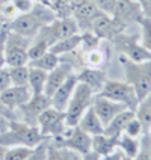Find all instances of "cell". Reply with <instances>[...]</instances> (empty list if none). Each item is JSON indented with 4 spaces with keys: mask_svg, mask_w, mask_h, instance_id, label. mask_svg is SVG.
I'll list each match as a JSON object with an SVG mask.
<instances>
[{
    "mask_svg": "<svg viewBox=\"0 0 151 160\" xmlns=\"http://www.w3.org/2000/svg\"><path fill=\"white\" fill-rule=\"evenodd\" d=\"M141 8H142V14L145 18L151 20V0H138Z\"/></svg>",
    "mask_w": 151,
    "mask_h": 160,
    "instance_id": "cell-41",
    "label": "cell"
},
{
    "mask_svg": "<svg viewBox=\"0 0 151 160\" xmlns=\"http://www.w3.org/2000/svg\"><path fill=\"white\" fill-rule=\"evenodd\" d=\"M50 143H53L54 147H63L68 148L71 151L77 152L80 156H85L89 151H92V136L83 132L79 125L68 127V130L65 132L63 136L59 138H48Z\"/></svg>",
    "mask_w": 151,
    "mask_h": 160,
    "instance_id": "cell-7",
    "label": "cell"
},
{
    "mask_svg": "<svg viewBox=\"0 0 151 160\" xmlns=\"http://www.w3.org/2000/svg\"><path fill=\"white\" fill-rule=\"evenodd\" d=\"M138 27H139V41H141V44L148 52H151V20L143 17L141 20V23L138 24Z\"/></svg>",
    "mask_w": 151,
    "mask_h": 160,
    "instance_id": "cell-33",
    "label": "cell"
},
{
    "mask_svg": "<svg viewBox=\"0 0 151 160\" xmlns=\"http://www.w3.org/2000/svg\"><path fill=\"white\" fill-rule=\"evenodd\" d=\"M134 115H136V113H134V110H132V109L123 110L121 113H118V115L104 127V134L112 136V138H118L119 134L124 133L125 125L128 124V121H130Z\"/></svg>",
    "mask_w": 151,
    "mask_h": 160,
    "instance_id": "cell-21",
    "label": "cell"
},
{
    "mask_svg": "<svg viewBox=\"0 0 151 160\" xmlns=\"http://www.w3.org/2000/svg\"><path fill=\"white\" fill-rule=\"evenodd\" d=\"M118 54H123L128 61L133 62H147L151 61V52H148L139 41V35L128 33L127 30L116 35L109 41Z\"/></svg>",
    "mask_w": 151,
    "mask_h": 160,
    "instance_id": "cell-4",
    "label": "cell"
},
{
    "mask_svg": "<svg viewBox=\"0 0 151 160\" xmlns=\"http://www.w3.org/2000/svg\"><path fill=\"white\" fill-rule=\"evenodd\" d=\"M9 86H12L9 67H2V68H0V92H3V91L8 89Z\"/></svg>",
    "mask_w": 151,
    "mask_h": 160,
    "instance_id": "cell-38",
    "label": "cell"
},
{
    "mask_svg": "<svg viewBox=\"0 0 151 160\" xmlns=\"http://www.w3.org/2000/svg\"><path fill=\"white\" fill-rule=\"evenodd\" d=\"M74 71H76L74 63L70 62V61H65L63 58H61V62L58 63L52 71L47 72V82H45L44 94L50 98L56 92V89L67 80V77Z\"/></svg>",
    "mask_w": 151,
    "mask_h": 160,
    "instance_id": "cell-14",
    "label": "cell"
},
{
    "mask_svg": "<svg viewBox=\"0 0 151 160\" xmlns=\"http://www.w3.org/2000/svg\"><path fill=\"white\" fill-rule=\"evenodd\" d=\"M45 82H47V71H43L39 68L29 67V80L27 85L32 91V94H44Z\"/></svg>",
    "mask_w": 151,
    "mask_h": 160,
    "instance_id": "cell-25",
    "label": "cell"
},
{
    "mask_svg": "<svg viewBox=\"0 0 151 160\" xmlns=\"http://www.w3.org/2000/svg\"><path fill=\"white\" fill-rule=\"evenodd\" d=\"M82 36V41H80V47H82V50H83V53H86L89 50H94V48H97L101 45V39L98 38L92 30H86V32H82L80 33Z\"/></svg>",
    "mask_w": 151,
    "mask_h": 160,
    "instance_id": "cell-32",
    "label": "cell"
},
{
    "mask_svg": "<svg viewBox=\"0 0 151 160\" xmlns=\"http://www.w3.org/2000/svg\"><path fill=\"white\" fill-rule=\"evenodd\" d=\"M30 38L21 36L8 30L6 39H5V61L6 67H18V65H27L29 56L27 50L30 45Z\"/></svg>",
    "mask_w": 151,
    "mask_h": 160,
    "instance_id": "cell-9",
    "label": "cell"
},
{
    "mask_svg": "<svg viewBox=\"0 0 151 160\" xmlns=\"http://www.w3.org/2000/svg\"><path fill=\"white\" fill-rule=\"evenodd\" d=\"M6 148H8V147H3V145H0V160H5V154H6Z\"/></svg>",
    "mask_w": 151,
    "mask_h": 160,
    "instance_id": "cell-46",
    "label": "cell"
},
{
    "mask_svg": "<svg viewBox=\"0 0 151 160\" xmlns=\"http://www.w3.org/2000/svg\"><path fill=\"white\" fill-rule=\"evenodd\" d=\"M77 77L79 82L88 85L89 88L94 91V94L97 95L98 92L103 89L106 80L109 79L104 70H100V68H91V67H83L80 71H77Z\"/></svg>",
    "mask_w": 151,
    "mask_h": 160,
    "instance_id": "cell-19",
    "label": "cell"
},
{
    "mask_svg": "<svg viewBox=\"0 0 151 160\" xmlns=\"http://www.w3.org/2000/svg\"><path fill=\"white\" fill-rule=\"evenodd\" d=\"M3 27H5V24H3V23H2V21H0V30H2V29H3Z\"/></svg>",
    "mask_w": 151,
    "mask_h": 160,
    "instance_id": "cell-49",
    "label": "cell"
},
{
    "mask_svg": "<svg viewBox=\"0 0 151 160\" xmlns=\"http://www.w3.org/2000/svg\"><path fill=\"white\" fill-rule=\"evenodd\" d=\"M35 148H30L26 145H14V147H8L6 148V154H5V160H26Z\"/></svg>",
    "mask_w": 151,
    "mask_h": 160,
    "instance_id": "cell-30",
    "label": "cell"
},
{
    "mask_svg": "<svg viewBox=\"0 0 151 160\" xmlns=\"http://www.w3.org/2000/svg\"><path fill=\"white\" fill-rule=\"evenodd\" d=\"M94 97H95V94H94V91L89 88L88 85H85V83H82V82L77 83L71 100L68 101V104H67L65 110H63L67 125H70V127L77 125V122H79V119L82 118V115L92 106Z\"/></svg>",
    "mask_w": 151,
    "mask_h": 160,
    "instance_id": "cell-6",
    "label": "cell"
},
{
    "mask_svg": "<svg viewBox=\"0 0 151 160\" xmlns=\"http://www.w3.org/2000/svg\"><path fill=\"white\" fill-rule=\"evenodd\" d=\"M0 32H2V30H0Z\"/></svg>",
    "mask_w": 151,
    "mask_h": 160,
    "instance_id": "cell-50",
    "label": "cell"
},
{
    "mask_svg": "<svg viewBox=\"0 0 151 160\" xmlns=\"http://www.w3.org/2000/svg\"><path fill=\"white\" fill-rule=\"evenodd\" d=\"M139 148H141V138H132L125 133L118 136V150L124 156L134 159Z\"/></svg>",
    "mask_w": 151,
    "mask_h": 160,
    "instance_id": "cell-24",
    "label": "cell"
},
{
    "mask_svg": "<svg viewBox=\"0 0 151 160\" xmlns=\"http://www.w3.org/2000/svg\"><path fill=\"white\" fill-rule=\"evenodd\" d=\"M100 160H123V152L119 151V150H115L113 152H110L107 156L100 157Z\"/></svg>",
    "mask_w": 151,
    "mask_h": 160,
    "instance_id": "cell-42",
    "label": "cell"
},
{
    "mask_svg": "<svg viewBox=\"0 0 151 160\" xmlns=\"http://www.w3.org/2000/svg\"><path fill=\"white\" fill-rule=\"evenodd\" d=\"M74 33H80L76 21L73 20V17H56L53 21H50L48 24H45L39 29V32L36 33L32 39H38V41H43L44 44L48 45V48L61 41L67 36H71Z\"/></svg>",
    "mask_w": 151,
    "mask_h": 160,
    "instance_id": "cell-5",
    "label": "cell"
},
{
    "mask_svg": "<svg viewBox=\"0 0 151 160\" xmlns=\"http://www.w3.org/2000/svg\"><path fill=\"white\" fill-rule=\"evenodd\" d=\"M54 18H56V14L52 11V8L35 2L32 11H29L26 14H18L6 27L14 33L32 39L39 32L41 27L53 21Z\"/></svg>",
    "mask_w": 151,
    "mask_h": 160,
    "instance_id": "cell-1",
    "label": "cell"
},
{
    "mask_svg": "<svg viewBox=\"0 0 151 160\" xmlns=\"http://www.w3.org/2000/svg\"><path fill=\"white\" fill-rule=\"evenodd\" d=\"M85 0H68V3H70V6H71V11L73 8H76L77 5H80V3H83Z\"/></svg>",
    "mask_w": 151,
    "mask_h": 160,
    "instance_id": "cell-45",
    "label": "cell"
},
{
    "mask_svg": "<svg viewBox=\"0 0 151 160\" xmlns=\"http://www.w3.org/2000/svg\"><path fill=\"white\" fill-rule=\"evenodd\" d=\"M98 94L106 98H110V100H113L116 103H121L127 109H132V110H134L138 103H139L138 95L134 92V88L130 83H127L125 80L107 79L103 89Z\"/></svg>",
    "mask_w": 151,
    "mask_h": 160,
    "instance_id": "cell-8",
    "label": "cell"
},
{
    "mask_svg": "<svg viewBox=\"0 0 151 160\" xmlns=\"http://www.w3.org/2000/svg\"><path fill=\"white\" fill-rule=\"evenodd\" d=\"M61 62V56H58V54H54L53 52H45L44 54H41L39 58H36L33 61H29L27 65L29 67H33V68H39V70H43V71H52L54 67L58 65V63Z\"/></svg>",
    "mask_w": 151,
    "mask_h": 160,
    "instance_id": "cell-26",
    "label": "cell"
},
{
    "mask_svg": "<svg viewBox=\"0 0 151 160\" xmlns=\"http://www.w3.org/2000/svg\"><path fill=\"white\" fill-rule=\"evenodd\" d=\"M112 15L127 27L138 26L143 18L142 8H141L138 0H116Z\"/></svg>",
    "mask_w": 151,
    "mask_h": 160,
    "instance_id": "cell-13",
    "label": "cell"
},
{
    "mask_svg": "<svg viewBox=\"0 0 151 160\" xmlns=\"http://www.w3.org/2000/svg\"><path fill=\"white\" fill-rule=\"evenodd\" d=\"M32 95L33 94H32V91L29 88V85H24V86L12 85L8 89H5L3 92H0V101L11 112H15L20 106L27 103Z\"/></svg>",
    "mask_w": 151,
    "mask_h": 160,
    "instance_id": "cell-16",
    "label": "cell"
},
{
    "mask_svg": "<svg viewBox=\"0 0 151 160\" xmlns=\"http://www.w3.org/2000/svg\"><path fill=\"white\" fill-rule=\"evenodd\" d=\"M6 32H8V27L5 26L0 32V68L2 67H6V61H5V39H6Z\"/></svg>",
    "mask_w": 151,
    "mask_h": 160,
    "instance_id": "cell-40",
    "label": "cell"
},
{
    "mask_svg": "<svg viewBox=\"0 0 151 160\" xmlns=\"http://www.w3.org/2000/svg\"><path fill=\"white\" fill-rule=\"evenodd\" d=\"M82 160H100V156H98L97 152L89 151L88 154H85V156H82Z\"/></svg>",
    "mask_w": 151,
    "mask_h": 160,
    "instance_id": "cell-44",
    "label": "cell"
},
{
    "mask_svg": "<svg viewBox=\"0 0 151 160\" xmlns=\"http://www.w3.org/2000/svg\"><path fill=\"white\" fill-rule=\"evenodd\" d=\"M36 125L39 132L45 138H59L63 136L65 132L68 130L70 125H67L65 121V113L62 110H58L53 106L47 107L41 115L38 116Z\"/></svg>",
    "mask_w": 151,
    "mask_h": 160,
    "instance_id": "cell-10",
    "label": "cell"
},
{
    "mask_svg": "<svg viewBox=\"0 0 151 160\" xmlns=\"http://www.w3.org/2000/svg\"><path fill=\"white\" fill-rule=\"evenodd\" d=\"M9 72H11L12 85H17V86L27 85V80H29V65L9 67Z\"/></svg>",
    "mask_w": 151,
    "mask_h": 160,
    "instance_id": "cell-31",
    "label": "cell"
},
{
    "mask_svg": "<svg viewBox=\"0 0 151 160\" xmlns=\"http://www.w3.org/2000/svg\"><path fill=\"white\" fill-rule=\"evenodd\" d=\"M123 160H134V159H132V157H127V156H124V154H123Z\"/></svg>",
    "mask_w": 151,
    "mask_h": 160,
    "instance_id": "cell-47",
    "label": "cell"
},
{
    "mask_svg": "<svg viewBox=\"0 0 151 160\" xmlns=\"http://www.w3.org/2000/svg\"><path fill=\"white\" fill-rule=\"evenodd\" d=\"M50 106H52V100L45 94H33L27 103L20 106L14 112L15 113L14 119H20V121H24V122L30 125H36L38 116Z\"/></svg>",
    "mask_w": 151,
    "mask_h": 160,
    "instance_id": "cell-11",
    "label": "cell"
},
{
    "mask_svg": "<svg viewBox=\"0 0 151 160\" xmlns=\"http://www.w3.org/2000/svg\"><path fill=\"white\" fill-rule=\"evenodd\" d=\"M12 2H14V5L17 8L18 14H26L29 11H32L33 5H35L33 0H12Z\"/></svg>",
    "mask_w": 151,
    "mask_h": 160,
    "instance_id": "cell-39",
    "label": "cell"
},
{
    "mask_svg": "<svg viewBox=\"0 0 151 160\" xmlns=\"http://www.w3.org/2000/svg\"><path fill=\"white\" fill-rule=\"evenodd\" d=\"M118 62L123 68L124 80L134 88L138 100L141 101L151 92V61L133 62L123 54H118Z\"/></svg>",
    "mask_w": 151,
    "mask_h": 160,
    "instance_id": "cell-3",
    "label": "cell"
},
{
    "mask_svg": "<svg viewBox=\"0 0 151 160\" xmlns=\"http://www.w3.org/2000/svg\"><path fill=\"white\" fill-rule=\"evenodd\" d=\"M77 83H79V77H77V71H74L67 77V80L63 82L59 88L56 89V92L50 97V100H52V106H53L54 109L62 110L63 112L65 107H67V104H68V101L71 100Z\"/></svg>",
    "mask_w": 151,
    "mask_h": 160,
    "instance_id": "cell-18",
    "label": "cell"
},
{
    "mask_svg": "<svg viewBox=\"0 0 151 160\" xmlns=\"http://www.w3.org/2000/svg\"><path fill=\"white\" fill-rule=\"evenodd\" d=\"M134 160H151V145H150V138H148L147 132L141 138V148H139Z\"/></svg>",
    "mask_w": 151,
    "mask_h": 160,
    "instance_id": "cell-35",
    "label": "cell"
},
{
    "mask_svg": "<svg viewBox=\"0 0 151 160\" xmlns=\"http://www.w3.org/2000/svg\"><path fill=\"white\" fill-rule=\"evenodd\" d=\"M128 27L123 24L119 20H116L113 15H109V14H100L95 21L92 23L91 30L95 33V35L101 39V41H110L113 39L116 35L125 32Z\"/></svg>",
    "mask_w": 151,
    "mask_h": 160,
    "instance_id": "cell-12",
    "label": "cell"
},
{
    "mask_svg": "<svg viewBox=\"0 0 151 160\" xmlns=\"http://www.w3.org/2000/svg\"><path fill=\"white\" fill-rule=\"evenodd\" d=\"M124 133L128 134V136H132V138H142V134L145 133V128H143L142 122L136 118V115L128 121V124L125 125Z\"/></svg>",
    "mask_w": 151,
    "mask_h": 160,
    "instance_id": "cell-34",
    "label": "cell"
},
{
    "mask_svg": "<svg viewBox=\"0 0 151 160\" xmlns=\"http://www.w3.org/2000/svg\"><path fill=\"white\" fill-rule=\"evenodd\" d=\"M101 12L95 8L94 3H91L89 0H85L83 3L77 5L76 8H73L71 11V17L73 20L76 21L77 24V29L79 32H86V30H91L92 27V23L95 21V18L100 15Z\"/></svg>",
    "mask_w": 151,
    "mask_h": 160,
    "instance_id": "cell-17",
    "label": "cell"
},
{
    "mask_svg": "<svg viewBox=\"0 0 151 160\" xmlns=\"http://www.w3.org/2000/svg\"><path fill=\"white\" fill-rule=\"evenodd\" d=\"M106 62H107V54L101 48V45L97 47V48H94V50H89L86 53H83V63H85V67L103 70V67H104Z\"/></svg>",
    "mask_w": 151,
    "mask_h": 160,
    "instance_id": "cell-29",
    "label": "cell"
},
{
    "mask_svg": "<svg viewBox=\"0 0 151 160\" xmlns=\"http://www.w3.org/2000/svg\"><path fill=\"white\" fill-rule=\"evenodd\" d=\"M47 150H48V138L44 139L38 147H35L33 152H32L26 160H44L45 156H47Z\"/></svg>",
    "mask_w": 151,
    "mask_h": 160,
    "instance_id": "cell-37",
    "label": "cell"
},
{
    "mask_svg": "<svg viewBox=\"0 0 151 160\" xmlns=\"http://www.w3.org/2000/svg\"><path fill=\"white\" fill-rule=\"evenodd\" d=\"M44 139L47 138L43 136L38 125H30L20 119H11L8 128L5 132H0V145L3 147L26 145L30 148H35Z\"/></svg>",
    "mask_w": 151,
    "mask_h": 160,
    "instance_id": "cell-2",
    "label": "cell"
},
{
    "mask_svg": "<svg viewBox=\"0 0 151 160\" xmlns=\"http://www.w3.org/2000/svg\"><path fill=\"white\" fill-rule=\"evenodd\" d=\"M92 109L95 110L100 121L106 127L118 113H121L127 107L124 104H121V103H116V101L110 100V98H106L103 95H100V94H97L94 97V100H92Z\"/></svg>",
    "mask_w": 151,
    "mask_h": 160,
    "instance_id": "cell-15",
    "label": "cell"
},
{
    "mask_svg": "<svg viewBox=\"0 0 151 160\" xmlns=\"http://www.w3.org/2000/svg\"><path fill=\"white\" fill-rule=\"evenodd\" d=\"M44 160H82V156L63 147H54L48 141V150Z\"/></svg>",
    "mask_w": 151,
    "mask_h": 160,
    "instance_id": "cell-28",
    "label": "cell"
},
{
    "mask_svg": "<svg viewBox=\"0 0 151 160\" xmlns=\"http://www.w3.org/2000/svg\"><path fill=\"white\" fill-rule=\"evenodd\" d=\"M147 133H148V138H150V145H151V128L147 132Z\"/></svg>",
    "mask_w": 151,
    "mask_h": 160,
    "instance_id": "cell-48",
    "label": "cell"
},
{
    "mask_svg": "<svg viewBox=\"0 0 151 160\" xmlns=\"http://www.w3.org/2000/svg\"><path fill=\"white\" fill-rule=\"evenodd\" d=\"M91 3L95 5V8L103 12V14H109L112 15L113 14V9H115V5H116V0H89Z\"/></svg>",
    "mask_w": 151,
    "mask_h": 160,
    "instance_id": "cell-36",
    "label": "cell"
},
{
    "mask_svg": "<svg viewBox=\"0 0 151 160\" xmlns=\"http://www.w3.org/2000/svg\"><path fill=\"white\" fill-rule=\"evenodd\" d=\"M9 122H11V119H9L5 113L0 112V132H5V130H6L9 127Z\"/></svg>",
    "mask_w": 151,
    "mask_h": 160,
    "instance_id": "cell-43",
    "label": "cell"
},
{
    "mask_svg": "<svg viewBox=\"0 0 151 160\" xmlns=\"http://www.w3.org/2000/svg\"><path fill=\"white\" fill-rule=\"evenodd\" d=\"M77 125H79L83 132H86L88 134H91V136L104 133V125L100 121V118L97 116V113H95V110L92 109V106L82 115V118L79 119Z\"/></svg>",
    "mask_w": 151,
    "mask_h": 160,
    "instance_id": "cell-20",
    "label": "cell"
},
{
    "mask_svg": "<svg viewBox=\"0 0 151 160\" xmlns=\"http://www.w3.org/2000/svg\"><path fill=\"white\" fill-rule=\"evenodd\" d=\"M134 113H136V118L142 122L145 132H148L151 128V92L138 103Z\"/></svg>",
    "mask_w": 151,
    "mask_h": 160,
    "instance_id": "cell-27",
    "label": "cell"
},
{
    "mask_svg": "<svg viewBox=\"0 0 151 160\" xmlns=\"http://www.w3.org/2000/svg\"><path fill=\"white\" fill-rule=\"evenodd\" d=\"M80 41H82V36L80 33H74L71 36H67L61 41L54 42L52 47H50V52H53L54 54L58 56H68V54L74 53L77 48H80Z\"/></svg>",
    "mask_w": 151,
    "mask_h": 160,
    "instance_id": "cell-23",
    "label": "cell"
},
{
    "mask_svg": "<svg viewBox=\"0 0 151 160\" xmlns=\"http://www.w3.org/2000/svg\"><path fill=\"white\" fill-rule=\"evenodd\" d=\"M115 150H118V138H112L104 133L92 136V151L97 152L100 157L107 156Z\"/></svg>",
    "mask_w": 151,
    "mask_h": 160,
    "instance_id": "cell-22",
    "label": "cell"
}]
</instances>
